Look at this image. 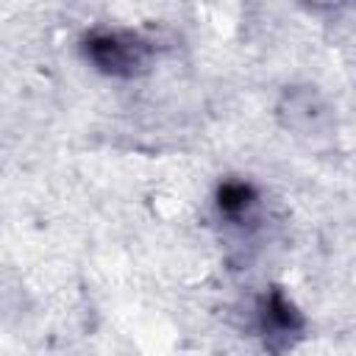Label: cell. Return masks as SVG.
<instances>
[{
  "label": "cell",
  "mask_w": 356,
  "mask_h": 356,
  "mask_svg": "<svg viewBox=\"0 0 356 356\" xmlns=\"http://www.w3.org/2000/svg\"><path fill=\"white\" fill-rule=\"evenodd\" d=\"M145 44L122 33H100L89 42V58L106 72H134L145 64Z\"/></svg>",
  "instance_id": "cell-1"
},
{
  "label": "cell",
  "mask_w": 356,
  "mask_h": 356,
  "mask_svg": "<svg viewBox=\"0 0 356 356\" xmlns=\"http://www.w3.org/2000/svg\"><path fill=\"white\" fill-rule=\"evenodd\" d=\"M250 203V189L245 184H225L220 189V209L228 211V214H236V211H245Z\"/></svg>",
  "instance_id": "cell-2"
}]
</instances>
